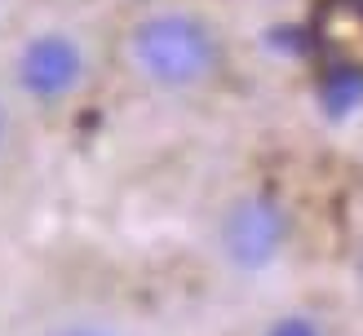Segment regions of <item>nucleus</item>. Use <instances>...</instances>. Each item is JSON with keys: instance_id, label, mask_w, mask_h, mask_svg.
I'll return each instance as SVG.
<instances>
[{"instance_id": "nucleus-4", "label": "nucleus", "mask_w": 363, "mask_h": 336, "mask_svg": "<svg viewBox=\"0 0 363 336\" xmlns=\"http://www.w3.org/2000/svg\"><path fill=\"white\" fill-rule=\"evenodd\" d=\"M311 40L323 66H363V0H319L311 18Z\"/></svg>"}, {"instance_id": "nucleus-5", "label": "nucleus", "mask_w": 363, "mask_h": 336, "mask_svg": "<svg viewBox=\"0 0 363 336\" xmlns=\"http://www.w3.org/2000/svg\"><path fill=\"white\" fill-rule=\"evenodd\" d=\"M319 98H323V106H328V115L359 111V106H363V66H346V62L323 66Z\"/></svg>"}, {"instance_id": "nucleus-6", "label": "nucleus", "mask_w": 363, "mask_h": 336, "mask_svg": "<svg viewBox=\"0 0 363 336\" xmlns=\"http://www.w3.org/2000/svg\"><path fill=\"white\" fill-rule=\"evenodd\" d=\"M40 336H120V332L102 318H62V323H49Z\"/></svg>"}, {"instance_id": "nucleus-2", "label": "nucleus", "mask_w": 363, "mask_h": 336, "mask_svg": "<svg viewBox=\"0 0 363 336\" xmlns=\"http://www.w3.org/2000/svg\"><path fill=\"white\" fill-rule=\"evenodd\" d=\"M217 248L230 270L262 274L288 248V208L270 190H244L217 217Z\"/></svg>"}, {"instance_id": "nucleus-7", "label": "nucleus", "mask_w": 363, "mask_h": 336, "mask_svg": "<svg viewBox=\"0 0 363 336\" xmlns=\"http://www.w3.org/2000/svg\"><path fill=\"white\" fill-rule=\"evenodd\" d=\"M266 336H323V328L315 323L311 314H301V310H293V314H279L275 323L266 328Z\"/></svg>"}, {"instance_id": "nucleus-1", "label": "nucleus", "mask_w": 363, "mask_h": 336, "mask_svg": "<svg viewBox=\"0 0 363 336\" xmlns=\"http://www.w3.org/2000/svg\"><path fill=\"white\" fill-rule=\"evenodd\" d=\"M129 62L147 84L186 93L213 80V71L222 66V40L213 23L191 9H155L129 31Z\"/></svg>"}, {"instance_id": "nucleus-8", "label": "nucleus", "mask_w": 363, "mask_h": 336, "mask_svg": "<svg viewBox=\"0 0 363 336\" xmlns=\"http://www.w3.org/2000/svg\"><path fill=\"white\" fill-rule=\"evenodd\" d=\"M5 141H9V106L0 102V151H5Z\"/></svg>"}, {"instance_id": "nucleus-3", "label": "nucleus", "mask_w": 363, "mask_h": 336, "mask_svg": "<svg viewBox=\"0 0 363 336\" xmlns=\"http://www.w3.org/2000/svg\"><path fill=\"white\" fill-rule=\"evenodd\" d=\"M89 80V53L71 31H35L13 53V84L35 106H58Z\"/></svg>"}]
</instances>
